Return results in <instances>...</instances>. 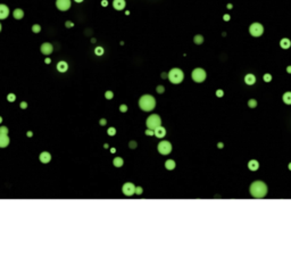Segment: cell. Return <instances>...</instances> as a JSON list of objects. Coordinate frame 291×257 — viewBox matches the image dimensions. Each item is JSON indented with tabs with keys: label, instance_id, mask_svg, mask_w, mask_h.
I'll return each mask as SVG.
<instances>
[{
	"label": "cell",
	"instance_id": "1",
	"mask_svg": "<svg viewBox=\"0 0 291 257\" xmlns=\"http://www.w3.org/2000/svg\"><path fill=\"white\" fill-rule=\"evenodd\" d=\"M250 194L255 198H263L267 194V185L261 181H255L250 185Z\"/></svg>",
	"mask_w": 291,
	"mask_h": 257
},
{
	"label": "cell",
	"instance_id": "2",
	"mask_svg": "<svg viewBox=\"0 0 291 257\" xmlns=\"http://www.w3.org/2000/svg\"><path fill=\"white\" fill-rule=\"evenodd\" d=\"M139 106H140V108H141L142 111H145V112H150V111H153V109L155 108V106H156V100H155V98H154L153 96H150V94H145V96H142V97L139 99Z\"/></svg>",
	"mask_w": 291,
	"mask_h": 257
},
{
	"label": "cell",
	"instance_id": "3",
	"mask_svg": "<svg viewBox=\"0 0 291 257\" xmlns=\"http://www.w3.org/2000/svg\"><path fill=\"white\" fill-rule=\"evenodd\" d=\"M184 74L180 68H172L168 73V79L173 84H179L183 81Z\"/></svg>",
	"mask_w": 291,
	"mask_h": 257
},
{
	"label": "cell",
	"instance_id": "4",
	"mask_svg": "<svg viewBox=\"0 0 291 257\" xmlns=\"http://www.w3.org/2000/svg\"><path fill=\"white\" fill-rule=\"evenodd\" d=\"M146 124H147V127H148V129L155 130L156 127H158V126L162 124V118L159 117V115H156V114L150 115V116L147 118Z\"/></svg>",
	"mask_w": 291,
	"mask_h": 257
},
{
	"label": "cell",
	"instance_id": "5",
	"mask_svg": "<svg viewBox=\"0 0 291 257\" xmlns=\"http://www.w3.org/2000/svg\"><path fill=\"white\" fill-rule=\"evenodd\" d=\"M191 77H192V80L195 82L201 83L206 80L207 74L205 72V70H202V68H195L191 73Z\"/></svg>",
	"mask_w": 291,
	"mask_h": 257
},
{
	"label": "cell",
	"instance_id": "6",
	"mask_svg": "<svg viewBox=\"0 0 291 257\" xmlns=\"http://www.w3.org/2000/svg\"><path fill=\"white\" fill-rule=\"evenodd\" d=\"M249 33L252 37L258 38V37H260L264 33V27H263V25L259 24V23H252L249 26Z\"/></svg>",
	"mask_w": 291,
	"mask_h": 257
},
{
	"label": "cell",
	"instance_id": "7",
	"mask_svg": "<svg viewBox=\"0 0 291 257\" xmlns=\"http://www.w3.org/2000/svg\"><path fill=\"white\" fill-rule=\"evenodd\" d=\"M158 151L162 155H168L172 151V144L168 141H162L158 144Z\"/></svg>",
	"mask_w": 291,
	"mask_h": 257
},
{
	"label": "cell",
	"instance_id": "8",
	"mask_svg": "<svg viewBox=\"0 0 291 257\" xmlns=\"http://www.w3.org/2000/svg\"><path fill=\"white\" fill-rule=\"evenodd\" d=\"M56 7L60 11H66L71 8V0H56Z\"/></svg>",
	"mask_w": 291,
	"mask_h": 257
},
{
	"label": "cell",
	"instance_id": "9",
	"mask_svg": "<svg viewBox=\"0 0 291 257\" xmlns=\"http://www.w3.org/2000/svg\"><path fill=\"white\" fill-rule=\"evenodd\" d=\"M122 190H123V194H124L125 196L130 197V196H132L133 194H135V185L133 184V183H131V182H126V183L123 185Z\"/></svg>",
	"mask_w": 291,
	"mask_h": 257
},
{
	"label": "cell",
	"instance_id": "10",
	"mask_svg": "<svg viewBox=\"0 0 291 257\" xmlns=\"http://www.w3.org/2000/svg\"><path fill=\"white\" fill-rule=\"evenodd\" d=\"M52 51H53V46H52L51 43H49V42H44V43H42L41 52L43 54V55L49 56Z\"/></svg>",
	"mask_w": 291,
	"mask_h": 257
},
{
	"label": "cell",
	"instance_id": "11",
	"mask_svg": "<svg viewBox=\"0 0 291 257\" xmlns=\"http://www.w3.org/2000/svg\"><path fill=\"white\" fill-rule=\"evenodd\" d=\"M9 15V8L4 5V4H0V20H5L7 18Z\"/></svg>",
	"mask_w": 291,
	"mask_h": 257
},
{
	"label": "cell",
	"instance_id": "12",
	"mask_svg": "<svg viewBox=\"0 0 291 257\" xmlns=\"http://www.w3.org/2000/svg\"><path fill=\"white\" fill-rule=\"evenodd\" d=\"M11 142V140H9V137H8V134H1L0 133V148H5V147H7L8 144Z\"/></svg>",
	"mask_w": 291,
	"mask_h": 257
},
{
	"label": "cell",
	"instance_id": "13",
	"mask_svg": "<svg viewBox=\"0 0 291 257\" xmlns=\"http://www.w3.org/2000/svg\"><path fill=\"white\" fill-rule=\"evenodd\" d=\"M125 0H114L113 1V7H114L116 11H123L125 8Z\"/></svg>",
	"mask_w": 291,
	"mask_h": 257
},
{
	"label": "cell",
	"instance_id": "14",
	"mask_svg": "<svg viewBox=\"0 0 291 257\" xmlns=\"http://www.w3.org/2000/svg\"><path fill=\"white\" fill-rule=\"evenodd\" d=\"M51 159V155L49 154L48 151H43L40 154V162L43 163V164H48Z\"/></svg>",
	"mask_w": 291,
	"mask_h": 257
},
{
	"label": "cell",
	"instance_id": "15",
	"mask_svg": "<svg viewBox=\"0 0 291 257\" xmlns=\"http://www.w3.org/2000/svg\"><path fill=\"white\" fill-rule=\"evenodd\" d=\"M245 82H246V84H248V85L255 84V82H256V76H255L254 74H251V73L247 74V75L245 76Z\"/></svg>",
	"mask_w": 291,
	"mask_h": 257
},
{
	"label": "cell",
	"instance_id": "16",
	"mask_svg": "<svg viewBox=\"0 0 291 257\" xmlns=\"http://www.w3.org/2000/svg\"><path fill=\"white\" fill-rule=\"evenodd\" d=\"M154 134L156 135L157 138H164L165 137V134H166V130L164 129V127H162L160 125L155 129V131H154Z\"/></svg>",
	"mask_w": 291,
	"mask_h": 257
},
{
	"label": "cell",
	"instance_id": "17",
	"mask_svg": "<svg viewBox=\"0 0 291 257\" xmlns=\"http://www.w3.org/2000/svg\"><path fill=\"white\" fill-rule=\"evenodd\" d=\"M67 70H68V64H67L66 62L62 61V62H59L58 64H57V71H58V72L65 73Z\"/></svg>",
	"mask_w": 291,
	"mask_h": 257
},
{
	"label": "cell",
	"instance_id": "18",
	"mask_svg": "<svg viewBox=\"0 0 291 257\" xmlns=\"http://www.w3.org/2000/svg\"><path fill=\"white\" fill-rule=\"evenodd\" d=\"M280 46H281V48H282V49H289V48L291 47L290 39H288V38H283V39H281Z\"/></svg>",
	"mask_w": 291,
	"mask_h": 257
},
{
	"label": "cell",
	"instance_id": "19",
	"mask_svg": "<svg viewBox=\"0 0 291 257\" xmlns=\"http://www.w3.org/2000/svg\"><path fill=\"white\" fill-rule=\"evenodd\" d=\"M13 16H14L15 20H22L24 17V11L21 8H16L13 13Z\"/></svg>",
	"mask_w": 291,
	"mask_h": 257
},
{
	"label": "cell",
	"instance_id": "20",
	"mask_svg": "<svg viewBox=\"0 0 291 257\" xmlns=\"http://www.w3.org/2000/svg\"><path fill=\"white\" fill-rule=\"evenodd\" d=\"M248 168H249L250 171H257L259 168V163L257 161L252 159V161H250L249 163H248Z\"/></svg>",
	"mask_w": 291,
	"mask_h": 257
},
{
	"label": "cell",
	"instance_id": "21",
	"mask_svg": "<svg viewBox=\"0 0 291 257\" xmlns=\"http://www.w3.org/2000/svg\"><path fill=\"white\" fill-rule=\"evenodd\" d=\"M113 164H114L115 167H122L123 164H124V161L121 157H116V158H114V161H113Z\"/></svg>",
	"mask_w": 291,
	"mask_h": 257
},
{
	"label": "cell",
	"instance_id": "22",
	"mask_svg": "<svg viewBox=\"0 0 291 257\" xmlns=\"http://www.w3.org/2000/svg\"><path fill=\"white\" fill-rule=\"evenodd\" d=\"M165 167H166L167 170H174L175 168V162L173 161V159H168L165 162Z\"/></svg>",
	"mask_w": 291,
	"mask_h": 257
},
{
	"label": "cell",
	"instance_id": "23",
	"mask_svg": "<svg viewBox=\"0 0 291 257\" xmlns=\"http://www.w3.org/2000/svg\"><path fill=\"white\" fill-rule=\"evenodd\" d=\"M283 103L287 105H291V92H285L283 94Z\"/></svg>",
	"mask_w": 291,
	"mask_h": 257
},
{
	"label": "cell",
	"instance_id": "24",
	"mask_svg": "<svg viewBox=\"0 0 291 257\" xmlns=\"http://www.w3.org/2000/svg\"><path fill=\"white\" fill-rule=\"evenodd\" d=\"M193 42H195L196 44H201V43L204 42V37H202V35H200V34L195 35V38H193Z\"/></svg>",
	"mask_w": 291,
	"mask_h": 257
},
{
	"label": "cell",
	"instance_id": "25",
	"mask_svg": "<svg viewBox=\"0 0 291 257\" xmlns=\"http://www.w3.org/2000/svg\"><path fill=\"white\" fill-rule=\"evenodd\" d=\"M104 52H105V50L103 47H97V48L94 49V54H96L97 56H103Z\"/></svg>",
	"mask_w": 291,
	"mask_h": 257
},
{
	"label": "cell",
	"instance_id": "26",
	"mask_svg": "<svg viewBox=\"0 0 291 257\" xmlns=\"http://www.w3.org/2000/svg\"><path fill=\"white\" fill-rule=\"evenodd\" d=\"M32 31H33V33H39V32L41 31V26L39 24H34L32 26Z\"/></svg>",
	"mask_w": 291,
	"mask_h": 257
},
{
	"label": "cell",
	"instance_id": "27",
	"mask_svg": "<svg viewBox=\"0 0 291 257\" xmlns=\"http://www.w3.org/2000/svg\"><path fill=\"white\" fill-rule=\"evenodd\" d=\"M263 79H264V81L266 83H269L272 81V75H271L270 73H266V74H264V76H263Z\"/></svg>",
	"mask_w": 291,
	"mask_h": 257
},
{
	"label": "cell",
	"instance_id": "28",
	"mask_svg": "<svg viewBox=\"0 0 291 257\" xmlns=\"http://www.w3.org/2000/svg\"><path fill=\"white\" fill-rule=\"evenodd\" d=\"M7 100L11 101V103H14V101L16 100V96H15L14 93H9V94L7 96Z\"/></svg>",
	"mask_w": 291,
	"mask_h": 257
},
{
	"label": "cell",
	"instance_id": "29",
	"mask_svg": "<svg viewBox=\"0 0 291 257\" xmlns=\"http://www.w3.org/2000/svg\"><path fill=\"white\" fill-rule=\"evenodd\" d=\"M248 106H249L250 108H255L257 106V101L255 99H250L249 101H248Z\"/></svg>",
	"mask_w": 291,
	"mask_h": 257
},
{
	"label": "cell",
	"instance_id": "30",
	"mask_svg": "<svg viewBox=\"0 0 291 257\" xmlns=\"http://www.w3.org/2000/svg\"><path fill=\"white\" fill-rule=\"evenodd\" d=\"M107 133H108V135H110V137H114L115 134H116V129L115 127H109L107 130Z\"/></svg>",
	"mask_w": 291,
	"mask_h": 257
},
{
	"label": "cell",
	"instance_id": "31",
	"mask_svg": "<svg viewBox=\"0 0 291 257\" xmlns=\"http://www.w3.org/2000/svg\"><path fill=\"white\" fill-rule=\"evenodd\" d=\"M105 97H106V99L110 100V99H113L114 93H113V91H106V93H105Z\"/></svg>",
	"mask_w": 291,
	"mask_h": 257
},
{
	"label": "cell",
	"instance_id": "32",
	"mask_svg": "<svg viewBox=\"0 0 291 257\" xmlns=\"http://www.w3.org/2000/svg\"><path fill=\"white\" fill-rule=\"evenodd\" d=\"M0 133L1 134H8V129L6 126H1L0 127Z\"/></svg>",
	"mask_w": 291,
	"mask_h": 257
},
{
	"label": "cell",
	"instance_id": "33",
	"mask_svg": "<svg viewBox=\"0 0 291 257\" xmlns=\"http://www.w3.org/2000/svg\"><path fill=\"white\" fill-rule=\"evenodd\" d=\"M156 90H157V92L158 93H164V91H165V88L163 87V85H158L156 88Z\"/></svg>",
	"mask_w": 291,
	"mask_h": 257
},
{
	"label": "cell",
	"instance_id": "34",
	"mask_svg": "<svg viewBox=\"0 0 291 257\" xmlns=\"http://www.w3.org/2000/svg\"><path fill=\"white\" fill-rule=\"evenodd\" d=\"M216 96H217L218 98H221V97H223L224 96V91L222 90V89H218L217 91H216Z\"/></svg>",
	"mask_w": 291,
	"mask_h": 257
},
{
	"label": "cell",
	"instance_id": "35",
	"mask_svg": "<svg viewBox=\"0 0 291 257\" xmlns=\"http://www.w3.org/2000/svg\"><path fill=\"white\" fill-rule=\"evenodd\" d=\"M119 111H121L122 113H125V112L127 111V106H126V105H121V106H119Z\"/></svg>",
	"mask_w": 291,
	"mask_h": 257
},
{
	"label": "cell",
	"instance_id": "36",
	"mask_svg": "<svg viewBox=\"0 0 291 257\" xmlns=\"http://www.w3.org/2000/svg\"><path fill=\"white\" fill-rule=\"evenodd\" d=\"M135 194L136 195H141L142 194V188L141 187H135Z\"/></svg>",
	"mask_w": 291,
	"mask_h": 257
},
{
	"label": "cell",
	"instance_id": "37",
	"mask_svg": "<svg viewBox=\"0 0 291 257\" xmlns=\"http://www.w3.org/2000/svg\"><path fill=\"white\" fill-rule=\"evenodd\" d=\"M65 25H66V27H68V29H70V27H73V26H74V24H73L72 22H70V21L66 22V23H65Z\"/></svg>",
	"mask_w": 291,
	"mask_h": 257
},
{
	"label": "cell",
	"instance_id": "38",
	"mask_svg": "<svg viewBox=\"0 0 291 257\" xmlns=\"http://www.w3.org/2000/svg\"><path fill=\"white\" fill-rule=\"evenodd\" d=\"M223 20H224L225 22H229L230 21V15L229 14H225V15L223 16Z\"/></svg>",
	"mask_w": 291,
	"mask_h": 257
},
{
	"label": "cell",
	"instance_id": "39",
	"mask_svg": "<svg viewBox=\"0 0 291 257\" xmlns=\"http://www.w3.org/2000/svg\"><path fill=\"white\" fill-rule=\"evenodd\" d=\"M21 108H22V109H25V108H27V104L25 103V101L21 103Z\"/></svg>",
	"mask_w": 291,
	"mask_h": 257
},
{
	"label": "cell",
	"instance_id": "40",
	"mask_svg": "<svg viewBox=\"0 0 291 257\" xmlns=\"http://www.w3.org/2000/svg\"><path fill=\"white\" fill-rule=\"evenodd\" d=\"M146 134H147V135H153V134H154V132H153V130L148 129V130L146 131Z\"/></svg>",
	"mask_w": 291,
	"mask_h": 257
},
{
	"label": "cell",
	"instance_id": "41",
	"mask_svg": "<svg viewBox=\"0 0 291 257\" xmlns=\"http://www.w3.org/2000/svg\"><path fill=\"white\" fill-rule=\"evenodd\" d=\"M136 147V142L135 141H131L130 142V148H135Z\"/></svg>",
	"mask_w": 291,
	"mask_h": 257
},
{
	"label": "cell",
	"instance_id": "42",
	"mask_svg": "<svg viewBox=\"0 0 291 257\" xmlns=\"http://www.w3.org/2000/svg\"><path fill=\"white\" fill-rule=\"evenodd\" d=\"M107 5H108V1H107V0H103V1H101V6L106 7Z\"/></svg>",
	"mask_w": 291,
	"mask_h": 257
},
{
	"label": "cell",
	"instance_id": "43",
	"mask_svg": "<svg viewBox=\"0 0 291 257\" xmlns=\"http://www.w3.org/2000/svg\"><path fill=\"white\" fill-rule=\"evenodd\" d=\"M106 123H107V121H106L105 118H101V120H100V125H106Z\"/></svg>",
	"mask_w": 291,
	"mask_h": 257
},
{
	"label": "cell",
	"instance_id": "44",
	"mask_svg": "<svg viewBox=\"0 0 291 257\" xmlns=\"http://www.w3.org/2000/svg\"><path fill=\"white\" fill-rule=\"evenodd\" d=\"M162 77H163V79H166V77H168V74H167V73H163V74H162Z\"/></svg>",
	"mask_w": 291,
	"mask_h": 257
},
{
	"label": "cell",
	"instance_id": "45",
	"mask_svg": "<svg viewBox=\"0 0 291 257\" xmlns=\"http://www.w3.org/2000/svg\"><path fill=\"white\" fill-rule=\"evenodd\" d=\"M287 72L289 73V74H291V66H288V67H287Z\"/></svg>",
	"mask_w": 291,
	"mask_h": 257
},
{
	"label": "cell",
	"instance_id": "46",
	"mask_svg": "<svg viewBox=\"0 0 291 257\" xmlns=\"http://www.w3.org/2000/svg\"><path fill=\"white\" fill-rule=\"evenodd\" d=\"M44 62L47 63V64H50V62H51V59H50V58H46V61H44Z\"/></svg>",
	"mask_w": 291,
	"mask_h": 257
},
{
	"label": "cell",
	"instance_id": "47",
	"mask_svg": "<svg viewBox=\"0 0 291 257\" xmlns=\"http://www.w3.org/2000/svg\"><path fill=\"white\" fill-rule=\"evenodd\" d=\"M217 146H218V148H219V149H221V148H223V147H224V144H222V142H219V144H218Z\"/></svg>",
	"mask_w": 291,
	"mask_h": 257
},
{
	"label": "cell",
	"instance_id": "48",
	"mask_svg": "<svg viewBox=\"0 0 291 257\" xmlns=\"http://www.w3.org/2000/svg\"><path fill=\"white\" fill-rule=\"evenodd\" d=\"M232 8H233V6H232L231 4H229V5H228V9H232Z\"/></svg>",
	"mask_w": 291,
	"mask_h": 257
},
{
	"label": "cell",
	"instance_id": "49",
	"mask_svg": "<svg viewBox=\"0 0 291 257\" xmlns=\"http://www.w3.org/2000/svg\"><path fill=\"white\" fill-rule=\"evenodd\" d=\"M75 2H77V4H81V2H83V0H74Z\"/></svg>",
	"mask_w": 291,
	"mask_h": 257
},
{
	"label": "cell",
	"instance_id": "50",
	"mask_svg": "<svg viewBox=\"0 0 291 257\" xmlns=\"http://www.w3.org/2000/svg\"><path fill=\"white\" fill-rule=\"evenodd\" d=\"M110 151H112V153H115V151H116V149H115V148H112V149H110Z\"/></svg>",
	"mask_w": 291,
	"mask_h": 257
},
{
	"label": "cell",
	"instance_id": "51",
	"mask_svg": "<svg viewBox=\"0 0 291 257\" xmlns=\"http://www.w3.org/2000/svg\"><path fill=\"white\" fill-rule=\"evenodd\" d=\"M27 135H29V137H32V132H27Z\"/></svg>",
	"mask_w": 291,
	"mask_h": 257
},
{
	"label": "cell",
	"instance_id": "52",
	"mask_svg": "<svg viewBox=\"0 0 291 257\" xmlns=\"http://www.w3.org/2000/svg\"><path fill=\"white\" fill-rule=\"evenodd\" d=\"M289 170H290V171H291V163H290V164H289Z\"/></svg>",
	"mask_w": 291,
	"mask_h": 257
},
{
	"label": "cell",
	"instance_id": "53",
	"mask_svg": "<svg viewBox=\"0 0 291 257\" xmlns=\"http://www.w3.org/2000/svg\"><path fill=\"white\" fill-rule=\"evenodd\" d=\"M1 122H2V118H1V116H0V123H1Z\"/></svg>",
	"mask_w": 291,
	"mask_h": 257
},
{
	"label": "cell",
	"instance_id": "54",
	"mask_svg": "<svg viewBox=\"0 0 291 257\" xmlns=\"http://www.w3.org/2000/svg\"><path fill=\"white\" fill-rule=\"evenodd\" d=\"M1 27H2V26H1V24H0V31H1Z\"/></svg>",
	"mask_w": 291,
	"mask_h": 257
}]
</instances>
